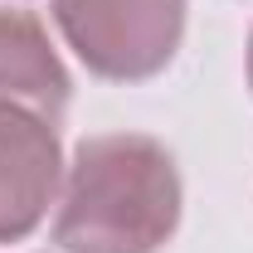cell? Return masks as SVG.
I'll list each match as a JSON object with an SVG mask.
<instances>
[{
	"instance_id": "3",
	"label": "cell",
	"mask_w": 253,
	"mask_h": 253,
	"mask_svg": "<svg viewBox=\"0 0 253 253\" xmlns=\"http://www.w3.org/2000/svg\"><path fill=\"white\" fill-rule=\"evenodd\" d=\"M59 190V136L39 112L0 102V244L25 239Z\"/></svg>"
},
{
	"instance_id": "5",
	"label": "cell",
	"mask_w": 253,
	"mask_h": 253,
	"mask_svg": "<svg viewBox=\"0 0 253 253\" xmlns=\"http://www.w3.org/2000/svg\"><path fill=\"white\" fill-rule=\"evenodd\" d=\"M249 73H253V49H249Z\"/></svg>"
},
{
	"instance_id": "4",
	"label": "cell",
	"mask_w": 253,
	"mask_h": 253,
	"mask_svg": "<svg viewBox=\"0 0 253 253\" xmlns=\"http://www.w3.org/2000/svg\"><path fill=\"white\" fill-rule=\"evenodd\" d=\"M0 102L39 112L44 122H59L68 102V73L25 10H0Z\"/></svg>"
},
{
	"instance_id": "2",
	"label": "cell",
	"mask_w": 253,
	"mask_h": 253,
	"mask_svg": "<svg viewBox=\"0 0 253 253\" xmlns=\"http://www.w3.org/2000/svg\"><path fill=\"white\" fill-rule=\"evenodd\" d=\"M54 5L78 59L117 83L161 73L185 25L180 0H54Z\"/></svg>"
},
{
	"instance_id": "1",
	"label": "cell",
	"mask_w": 253,
	"mask_h": 253,
	"mask_svg": "<svg viewBox=\"0 0 253 253\" xmlns=\"http://www.w3.org/2000/svg\"><path fill=\"white\" fill-rule=\"evenodd\" d=\"M180 214L175 166L151 136H93L73 151L54 244L63 253H156Z\"/></svg>"
}]
</instances>
